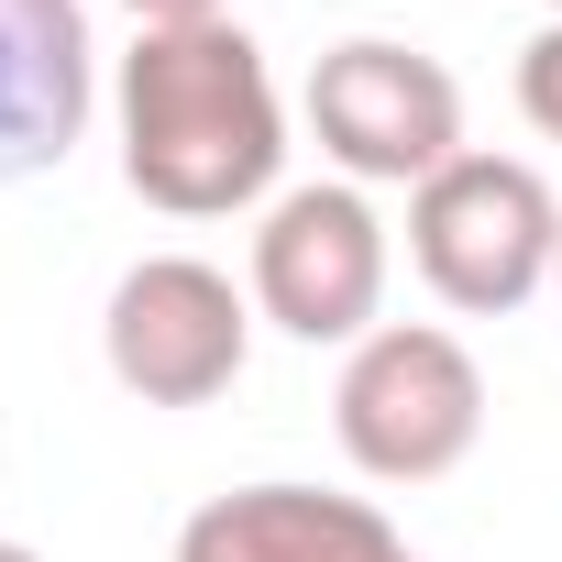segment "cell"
<instances>
[{"label":"cell","mask_w":562,"mask_h":562,"mask_svg":"<svg viewBox=\"0 0 562 562\" xmlns=\"http://www.w3.org/2000/svg\"><path fill=\"white\" fill-rule=\"evenodd\" d=\"M288 122H276L265 56L232 23H166L122 56V177L177 221H221L265 199Z\"/></svg>","instance_id":"6da1fadb"},{"label":"cell","mask_w":562,"mask_h":562,"mask_svg":"<svg viewBox=\"0 0 562 562\" xmlns=\"http://www.w3.org/2000/svg\"><path fill=\"white\" fill-rule=\"evenodd\" d=\"M342 452L375 474V485H430L474 452L485 430V375L452 331H375L353 364H342Z\"/></svg>","instance_id":"7a4b0ae2"},{"label":"cell","mask_w":562,"mask_h":562,"mask_svg":"<svg viewBox=\"0 0 562 562\" xmlns=\"http://www.w3.org/2000/svg\"><path fill=\"white\" fill-rule=\"evenodd\" d=\"M408 254H419V276L452 310H518L551 276V254H562V210H551V188L529 166L452 155L419 188V210H408Z\"/></svg>","instance_id":"3957f363"},{"label":"cell","mask_w":562,"mask_h":562,"mask_svg":"<svg viewBox=\"0 0 562 562\" xmlns=\"http://www.w3.org/2000/svg\"><path fill=\"white\" fill-rule=\"evenodd\" d=\"M310 122H321V144H331L353 177H386V188H430V177L463 155V100H452V78H441L419 45H386V34L331 45V56L310 67Z\"/></svg>","instance_id":"277c9868"},{"label":"cell","mask_w":562,"mask_h":562,"mask_svg":"<svg viewBox=\"0 0 562 562\" xmlns=\"http://www.w3.org/2000/svg\"><path fill=\"white\" fill-rule=\"evenodd\" d=\"M254 353V321L232 299V276L199 254H155L111 288V375L144 408H210Z\"/></svg>","instance_id":"5b68a950"},{"label":"cell","mask_w":562,"mask_h":562,"mask_svg":"<svg viewBox=\"0 0 562 562\" xmlns=\"http://www.w3.org/2000/svg\"><path fill=\"white\" fill-rule=\"evenodd\" d=\"M254 299L299 342H353L386 299V232L353 188H299L254 232Z\"/></svg>","instance_id":"8992f818"},{"label":"cell","mask_w":562,"mask_h":562,"mask_svg":"<svg viewBox=\"0 0 562 562\" xmlns=\"http://www.w3.org/2000/svg\"><path fill=\"white\" fill-rule=\"evenodd\" d=\"M78 122H89V12L0 0V188L67 166Z\"/></svg>","instance_id":"52a82bcc"},{"label":"cell","mask_w":562,"mask_h":562,"mask_svg":"<svg viewBox=\"0 0 562 562\" xmlns=\"http://www.w3.org/2000/svg\"><path fill=\"white\" fill-rule=\"evenodd\" d=\"M177 562H397V529L364 496L321 485H243L177 529Z\"/></svg>","instance_id":"ba28073f"},{"label":"cell","mask_w":562,"mask_h":562,"mask_svg":"<svg viewBox=\"0 0 562 562\" xmlns=\"http://www.w3.org/2000/svg\"><path fill=\"white\" fill-rule=\"evenodd\" d=\"M518 111H529V122L562 144V23H551V34L518 56Z\"/></svg>","instance_id":"9c48e42d"},{"label":"cell","mask_w":562,"mask_h":562,"mask_svg":"<svg viewBox=\"0 0 562 562\" xmlns=\"http://www.w3.org/2000/svg\"><path fill=\"white\" fill-rule=\"evenodd\" d=\"M122 12H133L144 34H166V23H221L232 0H122Z\"/></svg>","instance_id":"30bf717a"},{"label":"cell","mask_w":562,"mask_h":562,"mask_svg":"<svg viewBox=\"0 0 562 562\" xmlns=\"http://www.w3.org/2000/svg\"><path fill=\"white\" fill-rule=\"evenodd\" d=\"M0 562H34V551H23V540H0Z\"/></svg>","instance_id":"8fae6325"},{"label":"cell","mask_w":562,"mask_h":562,"mask_svg":"<svg viewBox=\"0 0 562 562\" xmlns=\"http://www.w3.org/2000/svg\"><path fill=\"white\" fill-rule=\"evenodd\" d=\"M551 288H562V254H551Z\"/></svg>","instance_id":"7c38bea8"},{"label":"cell","mask_w":562,"mask_h":562,"mask_svg":"<svg viewBox=\"0 0 562 562\" xmlns=\"http://www.w3.org/2000/svg\"><path fill=\"white\" fill-rule=\"evenodd\" d=\"M551 12H562V0H551Z\"/></svg>","instance_id":"4fadbf2b"},{"label":"cell","mask_w":562,"mask_h":562,"mask_svg":"<svg viewBox=\"0 0 562 562\" xmlns=\"http://www.w3.org/2000/svg\"><path fill=\"white\" fill-rule=\"evenodd\" d=\"M397 562H408V551H397Z\"/></svg>","instance_id":"5bb4252c"}]
</instances>
